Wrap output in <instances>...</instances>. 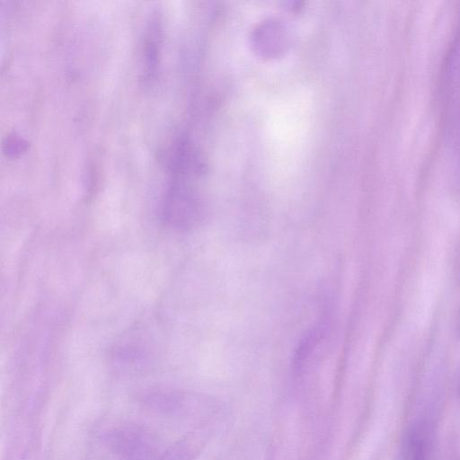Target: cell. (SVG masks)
<instances>
[{
	"label": "cell",
	"instance_id": "5",
	"mask_svg": "<svg viewBox=\"0 0 460 460\" xmlns=\"http://www.w3.org/2000/svg\"><path fill=\"white\" fill-rule=\"evenodd\" d=\"M458 328L460 330V314H459V318H458Z\"/></svg>",
	"mask_w": 460,
	"mask_h": 460
},
{
	"label": "cell",
	"instance_id": "4",
	"mask_svg": "<svg viewBox=\"0 0 460 460\" xmlns=\"http://www.w3.org/2000/svg\"><path fill=\"white\" fill-rule=\"evenodd\" d=\"M195 447L191 438H184L174 442L158 460H192Z\"/></svg>",
	"mask_w": 460,
	"mask_h": 460
},
{
	"label": "cell",
	"instance_id": "1",
	"mask_svg": "<svg viewBox=\"0 0 460 460\" xmlns=\"http://www.w3.org/2000/svg\"><path fill=\"white\" fill-rule=\"evenodd\" d=\"M108 442L124 460H149L154 454L150 436L137 428L127 427L111 431Z\"/></svg>",
	"mask_w": 460,
	"mask_h": 460
},
{
	"label": "cell",
	"instance_id": "2",
	"mask_svg": "<svg viewBox=\"0 0 460 460\" xmlns=\"http://www.w3.org/2000/svg\"><path fill=\"white\" fill-rule=\"evenodd\" d=\"M429 435L427 428L416 426L406 437L402 460H427L429 446Z\"/></svg>",
	"mask_w": 460,
	"mask_h": 460
},
{
	"label": "cell",
	"instance_id": "3",
	"mask_svg": "<svg viewBox=\"0 0 460 460\" xmlns=\"http://www.w3.org/2000/svg\"><path fill=\"white\" fill-rule=\"evenodd\" d=\"M324 324H318L309 331L300 341L294 360V366L296 371L301 369L305 360L318 344L322 336L324 334Z\"/></svg>",
	"mask_w": 460,
	"mask_h": 460
}]
</instances>
